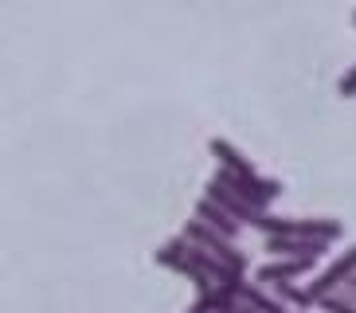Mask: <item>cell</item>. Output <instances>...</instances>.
<instances>
[{"mask_svg":"<svg viewBox=\"0 0 356 313\" xmlns=\"http://www.w3.org/2000/svg\"><path fill=\"white\" fill-rule=\"evenodd\" d=\"M341 94H345V98H348V94H356V71L341 79Z\"/></svg>","mask_w":356,"mask_h":313,"instance_id":"8992f818","label":"cell"},{"mask_svg":"<svg viewBox=\"0 0 356 313\" xmlns=\"http://www.w3.org/2000/svg\"><path fill=\"white\" fill-rule=\"evenodd\" d=\"M211 305H216V298H211V294H204V298H200V305H196V310H188V313H208Z\"/></svg>","mask_w":356,"mask_h":313,"instance_id":"ba28073f","label":"cell"},{"mask_svg":"<svg viewBox=\"0 0 356 313\" xmlns=\"http://www.w3.org/2000/svg\"><path fill=\"white\" fill-rule=\"evenodd\" d=\"M200 216L204 219H211V231H220V235H235L239 231V223H235V216H227V211L216 204V200H200Z\"/></svg>","mask_w":356,"mask_h":313,"instance_id":"3957f363","label":"cell"},{"mask_svg":"<svg viewBox=\"0 0 356 313\" xmlns=\"http://www.w3.org/2000/svg\"><path fill=\"white\" fill-rule=\"evenodd\" d=\"M184 235H188L192 243H204L208 250H216V255H220V259L227 262V266H231L235 274H239L243 266H247V259H243V255H239L235 247H231V243H223V235H220V231H208L204 223H188V231H184Z\"/></svg>","mask_w":356,"mask_h":313,"instance_id":"6da1fadb","label":"cell"},{"mask_svg":"<svg viewBox=\"0 0 356 313\" xmlns=\"http://www.w3.org/2000/svg\"><path fill=\"white\" fill-rule=\"evenodd\" d=\"M305 266H309V259H305V262H282V266H266V271H262V282H274V278H290V274H302Z\"/></svg>","mask_w":356,"mask_h":313,"instance_id":"5b68a950","label":"cell"},{"mask_svg":"<svg viewBox=\"0 0 356 313\" xmlns=\"http://www.w3.org/2000/svg\"><path fill=\"white\" fill-rule=\"evenodd\" d=\"M325 310H333V313H356V310H348L345 302H337V298H325Z\"/></svg>","mask_w":356,"mask_h":313,"instance_id":"52a82bcc","label":"cell"},{"mask_svg":"<svg viewBox=\"0 0 356 313\" xmlns=\"http://www.w3.org/2000/svg\"><path fill=\"white\" fill-rule=\"evenodd\" d=\"M211 153H216L223 165H227V172H235V177H254V168L247 165V161H243V156L227 145V141H211Z\"/></svg>","mask_w":356,"mask_h":313,"instance_id":"277c9868","label":"cell"},{"mask_svg":"<svg viewBox=\"0 0 356 313\" xmlns=\"http://www.w3.org/2000/svg\"><path fill=\"white\" fill-rule=\"evenodd\" d=\"M353 266H356V247L348 250V255H345V259H341V262H337V266H329V274H325V278L317 282L314 290H305V294H309V298H325V294L333 290L337 282H341V278H348V274H353Z\"/></svg>","mask_w":356,"mask_h":313,"instance_id":"7a4b0ae2","label":"cell"}]
</instances>
